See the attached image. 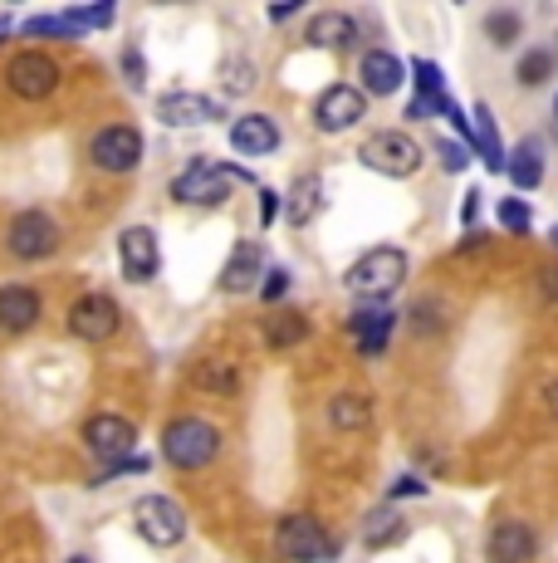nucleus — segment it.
I'll list each match as a JSON object with an SVG mask.
<instances>
[{"label":"nucleus","instance_id":"1","mask_svg":"<svg viewBox=\"0 0 558 563\" xmlns=\"http://www.w3.org/2000/svg\"><path fill=\"white\" fill-rule=\"evenodd\" d=\"M406 279V251L397 245H372L368 255H358L343 275V285L368 305H388V295H397V285Z\"/></svg>","mask_w":558,"mask_h":563},{"label":"nucleus","instance_id":"2","mask_svg":"<svg viewBox=\"0 0 558 563\" xmlns=\"http://www.w3.org/2000/svg\"><path fill=\"white\" fill-rule=\"evenodd\" d=\"M255 187V177L245 167H225V162H207L197 157L181 177H171V197H177L181 206H221L225 197H231V187Z\"/></svg>","mask_w":558,"mask_h":563},{"label":"nucleus","instance_id":"3","mask_svg":"<svg viewBox=\"0 0 558 563\" xmlns=\"http://www.w3.org/2000/svg\"><path fill=\"white\" fill-rule=\"evenodd\" d=\"M358 162L368 172H378V177L402 181V177H416V172H422L426 153L412 133H402V128H382V133H372L368 143L358 147Z\"/></svg>","mask_w":558,"mask_h":563},{"label":"nucleus","instance_id":"4","mask_svg":"<svg viewBox=\"0 0 558 563\" xmlns=\"http://www.w3.org/2000/svg\"><path fill=\"white\" fill-rule=\"evenodd\" d=\"M216 451H221V431L201 417H177L163 431V456L177 471H201V465L216 461Z\"/></svg>","mask_w":558,"mask_h":563},{"label":"nucleus","instance_id":"5","mask_svg":"<svg viewBox=\"0 0 558 563\" xmlns=\"http://www.w3.org/2000/svg\"><path fill=\"white\" fill-rule=\"evenodd\" d=\"M275 549L284 554L289 563H334L338 559V544L319 529L314 515H289L279 519L275 529Z\"/></svg>","mask_w":558,"mask_h":563},{"label":"nucleus","instance_id":"6","mask_svg":"<svg viewBox=\"0 0 558 563\" xmlns=\"http://www.w3.org/2000/svg\"><path fill=\"white\" fill-rule=\"evenodd\" d=\"M133 525L153 549H171L187 539V510H181L171 495H143V500L133 505Z\"/></svg>","mask_w":558,"mask_h":563},{"label":"nucleus","instance_id":"7","mask_svg":"<svg viewBox=\"0 0 558 563\" xmlns=\"http://www.w3.org/2000/svg\"><path fill=\"white\" fill-rule=\"evenodd\" d=\"M5 245L15 260H49L59 251V225L45 211H20L5 231Z\"/></svg>","mask_w":558,"mask_h":563},{"label":"nucleus","instance_id":"8","mask_svg":"<svg viewBox=\"0 0 558 563\" xmlns=\"http://www.w3.org/2000/svg\"><path fill=\"white\" fill-rule=\"evenodd\" d=\"M89 157L99 172H133L143 162V133L127 123H113V128H99L89 143Z\"/></svg>","mask_w":558,"mask_h":563},{"label":"nucleus","instance_id":"9","mask_svg":"<svg viewBox=\"0 0 558 563\" xmlns=\"http://www.w3.org/2000/svg\"><path fill=\"white\" fill-rule=\"evenodd\" d=\"M368 118V99L362 89H348V84H328L314 103V128L319 133H348Z\"/></svg>","mask_w":558,"mask_h":563},{"label":"nucleus","instance_id":"10","mask_svg":"<svg viewBox=\"0 0 558 563\" xmlns=\"http://www.w3.org/2000/svg\"><path fill=\"white\" fill-rule=\"evenodd\" d=\"M118 260H123V275L133 285H147V279L163 275V251H157V231L153 225H127L118 235Z\"/></svg>","mask_w":558,"mask_h":563},{"label":"nucleus","instance_id":"11","mask_svg":"<svg viewBox=\"0 0 558 563\" xmlns=\"http://www.w3.org/2000/svg\"><path fill=\"white\" fill-rule=\"evenodd\" d=\"M5 79H10V93H15V99H49V93L59 89V64L49 59V54L25 49L10 59Z\"/></svg>","mask_w":558,"mask_h":563},{"label":"nucleus","instance_id":"12","mask_svg":"<svg viewBox=\"0 0 558 563\" xmlns=\"http://www.w3.org/2000/svg\"><path fill=\"white\" fill-rule=\"evenodd\" d=\"M118 323H123V309H118L109 295H83V299H74V309H69V333L83 343L113 339Z\"/></svg>","mask_w":558,"mask_h":563},{"label":"nucleus","instance_id":"13","mask_svg":"<svg viewBox=\"0 0 558 563\" xmlns=\"http://www.w3.org/2000/svg\"><path fill=\"white\" fill-rule=\"evenodd\" d=\"M83 441H89L93 456L103 461H127V451L137 446V427L127 417H113V411H99V417H89V427H83Z\"/></svg>","mask_w":558,"mask_h":563},{"label":"nucleus","instance_id":"14","mask_svg":"<svg viewBox=\"0 0 558 563\" xmlns=\"http://www.w3.org/2000/svg\"><path fill=\"white\" fill-rule=\"evenodd\" d=\"M358 79H362V99H392L406 84V64L388 49H368L358 59Z\"/></svg>","mask_w":558,"mask_h":563},{"label":"nucleus","instance_id":"15","mask_svg":"<svg viewBox=\"0 0 558 563\" xmlns=\"http://www.w3.org/2000/svg\"><path fill=\"white\" fill-rule=\"evenodd\" d=\"M157 118H163L167 128H201V123H216L221 103L207 99V93L177 89V93H163V99H157Z\"/></svg>","mask_w":558,"mask_h":563},{"label":"nucleus","instance_id":"16","mask_svg":"<svg viewBox=\"0 0 558 563\" xmlns=\"http://www.w3.org/2000/svg\"><path fill=\"white\" fill-rule=\"evenodd\" d=\"M539 554V539L524 519H500L490 529V563H534Z\"/></svg>","mask_w":558,"mask_h":563},{"label":"nucleus","instance_id":"17","mask_svg":"<svg viewBox=\"0 0 558 563\" xmlns=\"http://www.w3.org/2000/svg\"><path fill=\"white\" fill-rule=\"evenodd\" d=\"M260 275H265V251L255 241H241L221 269V289L225 295H250V289H260Z\"/></svg>","mask_w":558,"mask_h":563},{"label":"nucleus","instance_id":"18","mask_svg":"<svg viewBox=\"0 0 558 563\" xmlns=\"http://www.w3.org/2000/svg\"><path fill=\"white\" fill-rule=\"evenodd\" d=\"M231 147L241 157H270L275 147H279V128H275V118H265V113H245V118H235L231 123Z\"/></svg>","mask_w":558,"mask_h":563},{"label":"nucleus","instance_id":"19","mask_svg":"<svg viewBox=\"0 0 558 563\" xmlns=\"http://www.w3.org/2000/svg\"><path fill=\"white\" fill-rule=\"evenodd\" d=\"M40 323V295L30 285H5L0 289V329L5 333H30Z\"/></svg>","mask_w":558,"mask_h":563},{"label":"nucleus","instance_id":"20","mask_svg":"<svg viewBox=\"0 0 558 563\" xmlns=\"http://www.w3.org/2000/svg\"><path fill=\"white\" fill-rule=\"evenodd\" d=\"M279 206H284V221L289 225H309L319 211H324V177H319V172H304Z\"/></svg>","mask_w":558,"mask_h":563},{"label":"nucleus","instance_id":"21","mask_svg":"<svg viewBox=\"0 0 558 563\" xmlns=\"http://www.w3.org/2000/svg\"><path fill=\"white\" fill-rule=\"evenodd\" d=\"M504 177L520 191H534L544 181V143L539 137H524L514 153H504Z\"/></svg>","mask_w":558,"mask_h":563},{"label":"nucleus","instance_id":"22","mask_svg":"<svg viewBox=\"0 0 558 563\" xmlns=\"http://www.w3.org/2000/svg\"><path fill=\"white\" fill-rule=\"evenodd\" d=\"M358 40V20L343 15V10H324V15L309 20V45L319 49H353Z\"/></svg>","mask_w":558,"mask_h":563},{"label":"nucleus","instance_id":"23","mask_svg":"<svg viewBox=\"0 0 558 563\" xmlns=\"http://www.w3.org/2000/svg\"><path fill=\"white\" fill-rule=\"evenodd\" d=\"M476 123H470V133H476V143H470V153H480L486 162V172H504V143H500V128H495V113H490V103H476Z\"/></svg>","mask_w":558,"mask_h":563},{"label":"nucleus","instance_id":"24","mask_svg":"<svg viewBox=\"0 0 558 563\" xmlns=\"http://www.w3.org/2000/svg\"><path fill=\"white\" fill-rule=\"evenodd\" d=\"M397 539H406V515L397 505H378L362 519V544L368 549H392Z\"/></svg>","mask_w":558,"mask_h":563},{"label":"nucleus","instance_id":"25","mask_svg":"<svg viewBox=\"0 0 558 563\" xmlns=\"http://www.w3.org/2000/svg\"><path fill=\"white\" fill-rule=\"evenodd\" d=\"M304 339H309V319L299 309H275L270 319H265V343H270L275 353L299 349Z\"/></svg>","mask_w":558,"mask_h":563},{"label":"nucleus","instance_id":"26","mask_svg":"<svg viewBox=\"0 0 558 563\" xmlns=\"http://www.w3.org/2000/svg\"><path fill=\"white\" fill-rule=\"evenodd\" d=\"M554 64H558V54L554 49H524L520 54V64H514V84L520 89H544V84L554 79Z\"/></svg>","mask_w":558,"mask_h":563},{"label":"nucleus","instance_id":"27","mask_svg":"<svg viewBox=\"0 0 558 563\" xmlns=\"http://www.w3.org/2000/svg\"><path fill=\"white\" fill-rule=\"evenodd\" d=\"M328 421H334L338 431H362L372 421V402L362 393H338L334 402H328Z\"/></svg>","mask_w":558,"mask_h":563},{"label":"nucleus","instance_id":"28","mask_svg":"<svg viewBox=\"0 0 558 563\" xmlns=\"http://www.w3.org/2000/svg\"><path fill=\"white\" fill-rule=\"evenodd\" d=\"M486 40L495 49H510L514 40H524V15H520V10H504V5L490 10V15H486Z\"/></svg>","mask_w":558,"mask_h":563},{"label":"nucleus","instance_id":"29","mask_svg":"<svg viewBox=\"0 0 558 563\" xmlns=\"http://www.w3.org/2000/svg\"><path fill=\"white\" fill-rule=\"evenodd\" d=\"M348 329H353V339H362V333H372V329H397V309L362 299V305L348 313Z\"/></svg>","mask_w":558,"mask_h":563},{"label":"nucleus","instance_id":"30","mask_svg":"<svg viewBox=\"0 0 558 563\" xmlns=\"http://www.w3.org/2000/svg\"><path fill=\"white\" fill-rule=\"evenodd\" d=\"M197 383H201V393L231 397L235 387H241V377H235V367H231V363H201V367H197Z\"/></svg>","mask_w":558,"mask_h":563},{"label":"nucleus","instance_id":"31","mask_svg":"<svg viewBox=\"0 0 558 563\" xmlns=\"http://www.w3.org/2000/svg\"><path fill=\"white\" fill-rule=\"evenodd\" d=\"M25 35L30 40H79L83 35V30L79 25H74V20L69 15H35V20H25Z\"/></svg>","mask_w":558,"mask_h":563},{"label":"nucleus","instance_id":"32","mask_svg":"<svg viewBox=\"0 0 558 563\" xmlns=\"http://www.w3.org/2000/svg\"><path fill=\"white\" fill-rule=\"evenodd\" d=\"M412 74H416V99L436 103L446 93V79H442V69H436L432 59H412Z\"/></svg>","mask_w":558,"mask_h":563},{"label":"nucleus","instance_id":"33","mask_svg":"<svg viewBox=\"0 0 558 563\" xmlns=\"http://www.w3.org/2000/svg\"><path fill=\"white\" fill-rule=\"evenodd\" d=\"M221 89H225V93H250V89H255V64L241 59V54H235V59H225Z\"/></svg>","mask_w":558,"mask_h":563},{"label":"nucleus","instance_id":"34","mask_svg":"<svg viewBox=\"0 0 558 563\" xmlns=\"http://www.w3.org/2000/svg\"><path fill=\"white\" fill-rule=\"evenodd\" d=\"M495 216H500V225H504L510 235H529V225H534V211H529V206H524L520 197H504Z\"/></svg>","mask_w":558,"mask_h":563},{"label":"nucleus","instance_id":"35","mask_svg":"<svg viewBox=\"0 0 558 563\" xmlns=\"http://www.w3.org/2000/svg\"><path fill=\"white\" fill-rule=\"evenodd\" d=\"M412 329H416V333H442V329H446L442 305H436V299H422V305L412 309Z\"/></svg>","mask_w":558,"mask_h":563},{"label":"nucleus","instance_id":"36","mask_svg":"<svg viewBox=\"0 0 558 563\" xmlns=\"http://www.w3.org/2000/svg\"><path fill=\"white\" fill-rule=\"evenodd\" d=\"M64 15L74 20L79 30H103L113 25V5H89V10H64Z\"/></svg>","mask_w":558,"mask_h":563},{"label":"nucleus","instance_id":"37","mask_svg":"<svg viewBox=\"0 0 558 563\" xmlns=\"http://www.w3.org/2000/svg\"><path fill=\"white\" fill-rule=\"evenodd\" d=\"M436 157H442L446 172H466L470 167V147L466 143H446V137H436Z\"/></svg>","mask_w":558,"mask_h":563},{"label":"nucleus","instance_id":"38","mask_svg":"<svg viewBox=\"0 0 558 563\" xmlns=\"http://www.w3.org/2000/svg\"><path fill=\"white\" fill-rule=\"evenodd\" d=\"M289 295V269H265V279H260V299L265 305H279V299Z\"/></svg>","mask_w":558,"mask_h":563},{"label":"nucleus","instance_id":"39","mask_svg":"<svg viewBox=\"0 0 558 563\" xmlns=\"http://www.w3.org/2000/svg\"><path fill=\"white\" fill-rule=\"evenodd\" d=\"M143 471H153V461H147V456H127V461H113L109 471H99V475H93V485L113 481V475H143Z\"/></svg>","mask_w":558,"mask_h":563},{"label":"nucleus","instance_id":"40","mask_svg":"<svg viewBox=\"0 0 558 563\" xmlns=\"http://www.w3.org/2000/svg\"><path fill=\"white\" fill-rule=\"evenodd\" d=\"M123 74H127V84H133V89H143V84H147L143 54H137V49H127V54H123Z\"/></svg>","mask_w":558,"mask_h":563},{"label":"nucleus","instance_id":"41","mask_svg":"<svg viewBox=\"0 0 558 563\" xmlns=\"http://www.w3.org/2000/svg\"><path fill=\"white\" fill-rule=\"evenodd\" d=\"M416 495H426V481H416V475H402L392 485V500H416Z\"/></svg>","mask_w":558,"mask_h":563},{"label":"nucleus","instance_id":"42","mask_svg":"<svg viewBox=\"0 0 558 563\" xmlns=\"http://www.w3.org/2000/svg\"><path fill=\"white\" fill-rule=\"evenodd\" d=\"M275 216H279V191L260 187V225H275Z\"/></svg>","mask_w":558,"mask_h":563},{"label":"nucleus","instance_id":"43","mask_svg":"<svg viewBox=\"0 0 558 563\" xmlns=\"http://www.w3.org/2000/svg\"><path fill=\"white\" fill-rule=\"evenodd\" d=\"M476 216H480V191L470 187L466 201H460V221H466V231H476Z\"/></svg>","mask_w":558,"mask_h":563},{"label":"nucleus","instance_id":"44","mask_svg":"<svg viewBox=\"0 0 558 563\" xmlns=\"http://www.w3.org/2000/svg\"><path fill=\"white\" fill-rule=\"evenodd\" d=\"M539 285H544V295H549L554 305H558V265H544V269H539Z\"/></svg>","mask_w":558,"mask_h":563},{"label":"nucleus","instance_id":"45","mask_svg":"<svg viewBox=\"0 0 558 563\" xmlns=\"http://www.w3.org/2000/svg\"><path fill=\"white\" fill-rule=\"evenodd\" d=\"M480 245H490V235H486V231H466V241H460L456 251H460V255H476Z\"/></svg>","mask_w":558,"mask_h":563},{"label":"nucleus","instance_id":"46","mask_svg":"<svg viewBox=\"0 0 558 563\" xmlns=\"http://www.w3.org/2000/svg\"><path fill=\"white\" fill-rule=\"evenodd\" d=\"M294 10H299V0H289V5H275V10H270V20L279 25V20H289V15H294Z\"/></svg>","mask_w":558,"mask_h":563},{"label":"nucleus","instance_id":"47","mask_svg":"<svg viewBox=\"0 0 558 563\" xmlns=\"http://www.w3.org/2000/svg\"><path fill=\"white\" fill-rule=\"evenodd\" d=\"M426 113H432V103H426V99H412V103H406V118H426Z\"/></svg>","mask_w":558,"mask_h":563},{"label":"nucleus","instance_id":"48","mask_svg":"<svg viewBox=\"0 0 558 563\" xmlns=\"http://www.w3.org/2000/svg\"><path fill=\"white\" fill-rule=\"evenodd\" d=\"M544 407H549L554 417H558V383H549V387H544Z\"/></svg>","mask_w":558,"mask_h":563},{"label":"nucleus","instance_id":"49","mask_svg":"<svg viewBox=\"0 0 558 563\" xmlns=\"http://www.w3.org/2000/svg\"><path fill=\"white\" fill-rule=\"evenodd\" d=\"M5 30H10V15H0V35H5Z\"/></svg>","mask_w":558,"mask_h":563},{"label":"nucleus","instance_id":"50","mask_svg":"<svg viewBox=\"0 0 558 563\" xmlns=\"http://www.w3.org/2000/svg\"><path fill=\"white\" fill-rule=\"evenodd\" d=\"M554 123H558V93H554Z\"/></svg>","mask_w":558,"mask_h":563},{"label":"nucleus","instance_id":"51","mask_svg":"<svg viewBox=\"0 0 558 563\" xmlns=\"http://www.w3.org/2000/svg\"><path fill=\"white\" fill-rule=\"evenodd\" d=\"M549 235H554V245H558V225H554V231H549Z\"/></svg>","mask_w":558,"mask_h":563},{"label":"nucleus","instance_id":"52","mask_svg":"<svg viewBox=\"0 0 558 563\" xmlns=\"http://www.w3.org/2000/svg\"><path fill=\"white\" fill-rule=\"evenodd\" d=\"M69 563H89V559H69Z\"/></svg>","mask_w":558,"mask_h":563},{"label":"nucleus","instance_id":"53","mask_svg":"<svg viewBox=\"0 0 558 563\" xmlns=\"http://www.w3.org/2000/svg\"><path fill=\"white\" fill-rule=\"evenodd\" d=\"M554 54H558V45H554Z\"/></svg>","mask_w":558,"mask_h":563}]
</instances>
